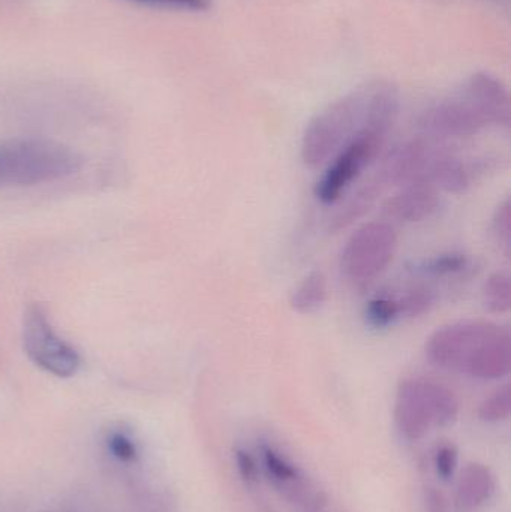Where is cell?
<instances>
[{"label":"cell","mask_w":511,"mask_h":512,"mask_svg":"<svg viewBox=\"0 0 511 512\" xmlns=\"http://www.w3.org/2000/svg\"><path fill=\"white\" fill-rule=\"evenodd\" d=\"M479 170L482 168L474 167L473 164H468L453 153L437 147L429 165L426 183L450 194H462L470 188L477 174L476 171Z\"/></svg>","instance_id":"obj_11"},{"label":"cell","mask_w":511,"mask_h":512,"mask_svg":"<svg viewBox=\"0 0 511 512\" xmlns=\"http://www.w3.org/2000/svg\"><path fill=\"white\" fill-rule=\"evenodd\" d=\"M80 168V156L54 141L0 143V188L57 182L77 173Z\"/></svg>","instance_id":"obj_3"},{"label":"cell","mask_w":511,"mask_h":512,"mask_svg":"<svg viewBox=\"0 0 511 512\" xmlns=\"http://www.w3.org/2000/svg\"><path fill=\"white\" fill-rule=\"evenodd\" d=\"M511 414V390L510 385L498 388L492 396L480 405V420L486 423H500L507 420Z\"/></svg>","instance_id":"obj_20"},{"label":"cell","mask_w":511,"mask_h":512,"mask_svg":"<svg viewBox=\"0 0 511 512\" xmlns=\"http://www.w3.org/2000/svg\"><path fill=\"white\" fill-rule=\"evenodd\" d=\"M401 319L419 318L437 303V294L428 286H413L401 295H395Z\"/></svg>","instance_id":"obj_18"},{"label":"cell","mask_w":511,"mask_h":512,"mask_svg":"<svg viewBox=\"0 0 511 512\" xmlns=\"http://www.w3.org/2000/svg\"><path fill=\"white\" fill-rule=\"evenodd\" d=\"M264 469L270 478L281 484L293 483L297 480V471L284 457L279 456L273 448H263Z\"/></svg>","instance_id":"obj_21"},{"label":"cell","mask_w":511,"mask_h":512,"mask_svg":"<svg viewBox=\"0 0 511 512\" xmlns=\"http://www.w3.org/2000/svg\"><path fill=\"white\" fill-rule=\"evenodd\" d=\"M483 304L489 312L503 315L511 309L510 276L504 271H497L486 279L482 291Z\"/></svg>","instance_id":"obj_16"},{"label":"cell","mask_w":511,"mask_h":512,"mask_svg":"<svg viewBox=\"0 0 511 512\" xmlns=\"http://www.w3.org/2000/svg\"><path fill=\"white\" fill-rule=\"evenodd\" d=\"M458 415V397L444 385L423 378H408L399 384L395 421L408 441H420L435 427L449 426Z\"/></svg>","instance_id":"obj_4"},{"label":"cell","mask_w":511,"mask_h":512,"mask_svg":"<svg viewBox=\"0 0 511 512\" xmlns=\"http://www.w3.org/2000/svg\"><path fill=\"white\" fill-rule=\"evenodd\" d=\"M423 507L425 512H449V501L440 490L428 487L423 496Z\"/></svg>","instance_id":"obj_26"},{"label":"cell","mask_w":511,"mask_h":512,"mask_svg":"<svg viewBox=\"0 0 511 512\" xmlns=\"http://www.w3.org/2000/svg\"><path fill=\"white\" fill-rule=\"evenodd\" d=\"M426 357L440 369L498 381L510 373V331L491 321L455 322L429 337Z\"/></svg>","instance_id":"obj_1"},{"label":"cell","mask_w":511,"mask_h":512,"mask_svg":"<svg viewBox=\"0 0 511 512\" xmlns=\"http://www.w3.org/2000/svg\"><path fill=\"white\" fill-rule=\"evenodd\" d=\"M327 279L323 271L314 270L303 277L291 294L290 304L300 315H312L326 304Z\"/></svg>","instance_id":"obj_14"},{"label":"cell","mask_w":511,"mask_h":512,"mask_svg":"<svg viewBox=\"0 0 511 512\" xmlns=\"http://www.w3.org/2000/svg\"><path fill=\"white\" fill-rule=\"evenodd\" d=\"M459 465V451L456 445L440 444L434 453V466L438 477L443 481H450L455 475Z\"/></svg>","instance_id":"obj_22"},{"label":"cell","mask_w":511,"mask_h":512,"mask_svg":"<svg viewBox=\"0 0 511 512\" xmlns=\"http://www.w3.org/2000/svg\"><path fill=\"white\" fill-rule=\"evenodd\" d=\"M440 207L438 189L429 183H411L401 186L384 204L383 212L387 218L399 224H419L431 218Z\"/></svg>","instance_id":"obj_9"},{"label":"cell","mask_w":511,"mask_h":512,"mask_svg":"<svg viewBox=\"0 0 511 512\" xmlns=\"http://www.w3.org/2000/svg\"><path fill=\"white\" fill-rule=\"evenodd\" d=\"M470 265V258L461 252H447L431 258L422 259V261L414 262L410 270L414 273L422 274L428 277H447L455 276L467 270Z\"/></svg>","instance_id":"obj_15"},{"label":"cell","mask_w":511,"mask_h":512,"mask_svg":"<svg viewBox=\"0 0 511 512\" xmlns=\"http://www.w3.org/2000/svg\"><path fill=\"white\" fill-rule=\"evenodd\" d=\"M138 5L152 6V8L173 9V11L200 12L206 11L210 0H128Z\"/></svg>","instance_id":"obj_24"},{"label":"cell","mask_w":511,"mask_h":512,"mask_svg":"<svg viewBox=\"0 0 511 512\" xmlns=\"http://www.w3.org/2000/svg\"><path fill=\"white\" fill-rule=\"evenodd\" d=\"M234 459H236L237 471H239L242 480L248 484L255 483L258 480V471H260L255 457L249 451L240 448L236 451Z\"/></svg>","instance_id":"obj_25"},{"label":"cell","mask_w":511,"mask_h":512,"mask_svg":"<svg viewBox=\"0 0 511 512\" xmlns=\"http://www.w3.org/2000/svg\"><path fill=\"white\" fill-rule=\"evenodd\" d=\"M365 321L375 330H384L401 321L395 295L381 294L371 298L365 307Z\"/></svg>","instance_id":"obj_17"},{"label":"cell","mask_w":511,"mask_h":512,"mask_svg":"<svg viewBox=\"0 0 511 512\" xmlns=\"http://www.w3.org/2000/svg\"><path fill=\"white\" fill-rule=\"evenodd\" d=\"M396 117V101L386 92L371 96L365 125L351 137L330 162L315 185V198L324 206L342 200L360 174L377 158Z\"/></svg>","instance_id":"obj_2"},{"label":"cell","mask_w":511,"mask_h":512,"mask_svg":"<svg viewBox=\"0 0 511 512\" xmlns=\"http://www.w3.org/2000/svg\"><path fill=\"white\" fill-rule=\"evenodd\" d=\"M398 251V234L387 222H369L345 243L341 270L354 286L369 285L380 276Z\"/></svg>","instance_id":"obj_6"},{"label":"cell","mask_w":511,"mask_h":512,"mask_svg":"<svg viewBox=\"0 0 511 512\" xmlns=\"http://www.w3.org/2000/svg\"><path fill=\"white\" fill-rule=\"evenodd\" d=\"M495 477L491 469L480 463H471L459 481L455 508L458 512L479 510L495 492Z\"/></svg>","instance_id":"obj_12"},{"label":"cell","mask_w":511,"mask_h":512,"mask_svg":"<svg viewBox=\"0 0 511 512\" xmlns=\"http://www.w3.org/2000/svg\"><path fill=\"white\" fill-rule=\"evenodd\" d=\"M105 447H107L108 454L123 465L137 462L138 454H140L137 442L125 430H111L105 439Z\"/></svg>","instance_id":"obj_19"},{"label":"cell","mask_w":511,"mask_h":512,"mask_svg":"<svg viewBox=\"0 0 511 512\" xmlns=\"http://www.w3.org/2000/svg\"><path fill=\"white\" fill-rule=\"evenodd\" d=\"M492 231H494L498 243H501L509 254L511 243V204L509 198L498 206L497 212L492 218Z\"/></svg>","instance_id":"obj_23"},{"label":"cell","mask_w":511,"mask_h":512,"mask_svg":"<svg viewBox=\"0 0 511 512\" xmlns=\"http://www.w3.org/2000/svg\"><path fill=\"white\" fill-rule=\"evenodd\" d=\"M437 147L414 140L396 147L381 165L377 180L383 186H405L426 183L429 165Z\"/></svg>","instance_id":"obj_8"},{"label":"cell","mask_w":511,"mask_h":512,"mask_svg":"<svg viewBox=\"0 0 511 512\" xmlns=\"http://www.w3.org/2000/svg\"><path fill=\"white\" fill-rule=\"evenodd\" d=\"M384 186L377 179L369 182L368 185L360 188L353 197L348 198L338 212L330 219L329 231L332 234H338L339 231L353 225L354 222L362 219L374 206L377 198L380 197Z\"/></svg>","instance_id":"obj_13"},{"label":"cell","mask_w":511,"mask_h":512,"mask_svg":"<svg viewBox=\"0 0 511 512\" xmlns=\"http://www.w3.org/2000/svg\"><path fill=\"white\" fill-rule=\"evenodd\" d=\"M488 119L476 102L474 105H443L429 111L422 120V128L435 137L465 138L477 134Z\"/></svg>","instance_id":"obj_10"},{"label":"cell","mask_w":511,"mask_h":512,"mask_svg":"<svg viewBox=\"0 0 511 512\" xmlns=\"http://www.w3.org/2000/svg\"><path fill=\"white\" fill-rule=\"evenodd\" d=\"M23 345L35 366L57 378H71L80 369V354L53 330L39 306H30L24 313Z\"/></svg>","instance_id":"obj_7"},{"label":"cell","mask_w":511,"mask_h":512,"mask_svg":"<svg viewBox=\"0 0 511 512\" xmlns=\"http://www.w3.org/2000/svg\"><path fill=\"white\" fill-rule=\"evenodd\" d=\"M372 96V95H371ZM371 96L354 95L315 117L302 140V161L314 168L329 161L365 125Z\"/></svg>","instance_id":"obj_5"}]
</instances>
